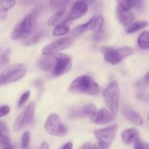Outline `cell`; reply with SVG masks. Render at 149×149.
Returning a JSON list of instances; mask_svg holds the SVG:
<instances>
[{
    "instance_id": "6da1fadb",
    "label": "cell",
    "mask_w": 149,
    "mask_h": 149,
    "mask_svg": "<svg viewBox=\"0 0 149 149\" xmlns=\"http://www.w3.org/2000/svg\"><path fill=\"white\" fill-rule=\"evenodd\" d=\"M100 90V86L89 75H81L74 79L68 87L71 93H82L86 95H96Z\"/></svg>"
},
{
    "instance_id": "7a4b0ae2",
    "label": "cell",
    "mask_w": 149,
    "mask_h": 149,
    "mask_svg": "<svg viewBox=\"0 0 149 149\" xmlns=\"http://www.w3.org/2000/svg\"><path fill=\"white\" fill-rule=\"evenodd\" d=\"M101 51L103 53L105 61L111 65H116L125 58L133 53V49L129 46H123L119 48L103 47Z\"/></svg>"
},
{
    "instance_id": "3957f363",
    "label": "cell",
    "mask_w": 149,
    "mask_h": 149,
    "mask_svg": "<svg viewBox=\"0 0 149 149\" xmlns=\"http://www.w3.org/2000/svg\"><path fill=\"white\" fill-rule=\"evenodd\" d=\"M36 21V13H31L25 16L24 18L19 22L14 27L11 33V38L13 40L25 39L33 32Z\"/></svg>"
},
{
    "instance_id": "277c9868",
    "label": "cell",
    "mask_w": 149,
    "mask_h": 149,
    "mask_svg": "<svg viewBox=\"0 0 149 149\" xmlns=\"http://www.w3.org/2000/svg\"><path fill=\"white\" fill-rule=\"evenodd\" d=\"M119 85L115 80L111 82L103 91V97L106 106L115 115H116L119 110Z\"/></svg>"
},
{
    "instance_id": "5b68a950",
    "label": "cell",
    "mask_w": 149,
    "mask_h": 149,
    "mask_svg": "<svg viewBox=\"0 0 149 149\" xmlns=\"http://www.w3.org/2000/svg\"><path fill=\"white\" fill-rule=\"evenodd\" d=\"M26 73V69L20 64H13L0 71V86L20 80Z\"/></svg>"
},
{
    "instance_id": "8992f818",
    "label": "cell",
    "mask_w": 149,
    "mask_h": 149,
    "mask_svg": "<svg viewBox=\"0 0 149 149\" xmlns=\"http://www.w3.org/2000/svg\"><path fill=\"white\" fill-rule=\"evenodd\" d=\"M35 110H36L35 102L33 101H31L30 103L28 104L25 107L24 109L16 118L14 124H13V130L15 131H20L24 127L31 124L33 121V118H34Z\"/></svg>"
},
{
    "instance_id": "52a82bcc",
    "label": "cell",
    "mask_w": 149,
    "mask_h": 149,
    "mask_svg": "<svg viewBox=\"0 0 149 149\" xmlns=\"http://www.w3.org/2000/svg\"><path fill=\"white\" fill-rule=\"evenodd\" d=\"M45 129L49 134L56 137H63L67 134V127L61 121L59 115L51 113L47 118L45 123Z\"/></svg>"
},
{
    "instance_id": "ba28073f",
    "label": "cell",
    "mask_w": 149,
    "mask_h": 149,
    "mask_svg": "<svg viewBox=\"0 0 149 149\" xmlns=\"http://www.w3.org/2000/svg\"><path fill=\"white\" fill-rule=\"evenodd\" d=\"M72 67L71 57L65 53H55V62L52 69L54 76L63 75L68 72Z\"/></svg>"
},
{
    "instance_id": "9c48e42d",
    "label": "cell",
    "mask_w": 149,
    "mask_h": 149,
    "mask_svg": "<svg viewBox=\"0 0 149 149\" xmlns=\"http://www.w3.org/2000/svg\"><path fill=\"white\" fill-rule=\"evenodd\" d=\"M118 129V124H113L105 128L95 130L93 131V134L98 142L111 145L116 137Z\"/></svg>"
},
{
    "instance_id": "30bf717a",
    "label": "cell",
    "mask_w": 149,
    "mask_h": 149,
    "mask_svg": "<svg viewBox=\"0 0 149 149\" xmlns=\"http://www.w3.org/2000/svg\"><path fill=\"white\" fill-rule=\"evenodd\" d=\"M73 39L71 37L60 38V39H56L54 42H51V43L48 44L46 46L44 47L42 53L44 56H49L58 53V52H59V51L68 48L71 45Z\"/></svg>"
},
{
    "instance_id": "8fae6325",
    "label": "cell",
    "mask_w": 149,
    "mask_h": 149,
    "mask_svg": "<svg viewBox=\"0 0 149 149\" xmlns=\"http://www.w3.org/2000/svg\"><path fill=\"white\" fill-rule=\"evenodd\" d=\"M97 111V108L93 104H87L81 107H76L70 110V117L72 118H91Z\"/></svg>"
},
{
    "instance_id": "7c38bea8",
    "label": "cell",
    "mask_w": 149,
    "mask_h": 149,
    "mask_svg": "<svg viewBox=\"0 0 149 149\" xmlns=\"http://www.w3.org/2000/svg\"><path fill=\"white\" fill-rule=\"evenodd\" d=\"M116 115L106 108H100L91 117V121L97 125L109 124L114 120Z\"/></svg>"
},
{
    "instance_id": "4fadbf2b",
    "label": "cell",
    "mask_w": 149,
    "mask_h": 149,
    "mask_svg": "<svg viewBox=\"0 0 149 149\" xmlns=\"http://www.w3.org/2000/svg\"><path fill=\"white\" fill-rule=\"evenodd\" d=\"M88 4L87 3L83 1L78 0L72 5L69 14L67 18L73 21V20H77V19H79L85 15L88 12Z\"/></svg>"
},
{
    "instance_id": "5bb4252c",
    "label": "cell",
    "mask_w": 149,
    "mask_h": 149,
    "mask_svg": "<svg viewBox=\"0 0 149 149\" xmlns=\"http://www.w3.org/2000/svg\"><path fill=\"white\" fill-rule=\"evenodd\" d=\"M122 114L130 123L136 126H141L143 124L142 117L130 107H124L122 109Z\"/></svg>"
},
{
    "instance_id": "9a60e30c",
    "label": "cell",
    "mask_w": 149,
    "mask_h": 149,
    "mask_svg": "<svg viewBox=\"0 0 149 149\" xmlns=\"http://www.w3.org/2000/svg\"><path fill=\"white\" fill-rule=\"evenodd\" d=\"M122 139L126 145L135 143L139 140V134L136 129L129 128L124 129L122 132Z\"/></svg>"
},
{
    "instance_id": "2e32d148",
    "label": "cell",
    "mask_w": 149,
    "mask_h": 149,
    "mask_svg": "<svg viewBox=\"0 0 149 149\" xmlns=\"http://www.w3.org/2000/svg\"><path fill=\"white\" fill-rule=\"evenodd\" d=\"M96 16L97 15H94L93 18H91L87 23H84V24L79 25V26H77L75 29H73L72 32H71L72 36L77 37H79V35L82 34L83 33L87 32V31L93 30V28H94L95 26V23Z\"/></svg>"
},
{
    "instance_id": "e0dca14e",
    "label": "cell",
    "mask_w": 149,
    "mask_h": 149,
    "mask_svg": "<svg viewBox=\"0 0 149 149\" xmlns=\"http://www.w3.org/2000/svg\"><path fill=\"white\" fill-rule=\"evenodd\" d=\"M117 18L119 19V23L124 26H128L134 20V15L130 10H122L117 7L116 9Z\"/></svg>"
},
{
    "instance_id": "ac0fdd59",
    "label": "cell",
    "mask_w": 149,
    "mask_h": 149,
    "mask_svg": "<svg viewBox=\"0 0 149 149\" xmlns=\"http://www.w3.org/2000/svg\"><path fill=\"white\" fill-rule=\"evenodd\" d=\"M55 62V54L49 56H44L38 61V66L39 68L45 71H49L52 70Z\"/></svg>"
},
{
    "instance_id": "d6986e66",
    "label": "cell",
    "mask_w": 149,
    "mask_h": 149,
    "mask_svg": "<svg viewBox=\"0 0 149 149\" xmlns=\"http://www.w3.org/2000/svg\"><path fill=\"white\" fill-rule=\"evenodd\" d=\"M44 32L42 30L36 31V32H34L33 33L32 32L27 37H26L23 39V44L26 45H29V46L34 45V44L37 43L40 40Z\"/></svg>"
},
{
    "instance_id": "ffe728a7",
    "label": "cell",
    "mask_w": 149,
    "mask_h": 149,
    "mask_svg": "<svg viewBox=\"0 0 149 149\" xmlns=\"http://www.w3.org/2000/svg\"><path fill=\"white\" fill-rule=\"evenodd\" d=\"M149 32L144 31L141 33L138 38V45L142 50H148L149 48Z\"/></svg>"
},
{
    "instance_id": "44dd1931",
    "label": "cell",
    "mask_w": 149,
    "mask_h": 149,
    "mask_svg": "<svg viewBox=\"0 0 149 149\" xmlns=\"http://www.w3.org/2000/svg\"><path fill=\"white\" fill-rule=\"evenodd\" d=\"M0 146L2 149H15L9 137L8 131L0 134Z\"/></svg>"
},
{
    "instance_id": "7402d4cb",
    "label": "cell",
    "mask_w": 149,
    "mask_h": 149,
    "mask_svg": "<svg viewBox=\"0 0 149 149\" xmlns=\"http://www.w3.org/2000/svg\"><path fill=\"white\" fill-rule=\"evenodd\" d=\"M103 22H104V19H103V17L101 15L96 16L95 23V26L93 29V31L94 32L95 39L98 38L101 35L102 31H103Z\"/></svg>"
},
{
    "instance_id": "603a6c76",
    "label": "cell",
    "mask_w": 149,
    "mask_h": 149,
    "mask_svg": "<svg viewBox=\"0 0 149 149\" xmlns=\"http://www.w3.org/2000/svg\"><path fill=\"white\" fill-rule=\"evenodd\" d=\"M147 25H148V22L146 20H138V21L132 23L127 29L126 32L127 34L134 33V32H136L141 29H143V28L146 27Z\"/></svg>"
},
{
    "instance_id": "cb8c5ba5",
    "label": "cell",
    "mask_w": 149,
    "mask_h": 149,
    "mask_svg": "<svg viewBox=\"0 0 149 149\" xmlns=\"http://www.w3.org/2000/svg\"><path fill=\"white\" fill-rule=\"evenodd\" d=\"M65 10H61V11L55 12L49 19L47 21V25L49 26H56V25L59 24L61 22V19L63 17L64 13H65Z\"/></svg>"
},
{
    "instance_id": "d4e9b609",
    "label": "cell",
    "mask_w": 149,
    "mask_h": 149,
    "mask_svg": "<svg viewBox=\"0 0 149 149\" xmlns=\"http://www.w3.org/2000/svg\"><path fill=\"white\" fill-rule=\"evenodd\" d=\"M70 32V28L69 26H65L63 24H59L56 25L54 27L53 30H52V35L55 37H60L63 36V35L68 34Z\"/></svg>"
},
{
    "instance_id": "484cf974",
    "label": "cell",
    "mask_w": 149,
    "mask_h": 149,
    "mask_svg": "<svg viewBox=\"0 0 149 149\" xmlns=\"http://www.w3.org/2000/svg\"><path fill=\"white\" fill-rule=\"evenodd\" d=\"M16 4V0H0V8L4 11L13 8Z\"/></svg>"
},
{
    "instance_id": "4316f807",
    "label": "cell",
    "mask_w": 149,
    "mask_h": 149,
    "mask_svg": "<svg viewBox=\"0 0 149 149\" xmlns=\"http://www.w3.org/2000/svg\"><path fill=\"white\" fill-rule=\"evenodd\" d=\"M130 2L131 9L134 8L138 10H143L145 5L144 0H130Z\"/></svg>"
},
{
    "instance_id": "83f0119b",
    "label": "cell",
    "mask_w": 149,
    "mask_h": 149,
    "mask_svg": "<svg viewBox=\"0 0 149 149\" xmlns=\"http://www.w3.org/2000/svg\"><path fill=\"white\" fill-rule=\"evenodd\" d=\"M29 142H30V134L29 131H26L23 133L21 138V148L28 149Z\"/></svg>"
},
{
    "instance_id": "f1b7e54d",
    "label": "cell",
    "mask_w": 149,
    "mask_h": 149,
    "mask_svg": "<svg viewBox=\"0 0 149 149\" xmlns=\"http://www.w3.org/2000/svg\"><path fill=\"white\" fill-rule=\"evenodd\" d=\"M10 61L9 52H4L0 54V68L7 65Z\"/></svg>"
},
{
    "instance_id": "f546056e",
    "label": "cell",
    "mask_w": 149,
    "mask_h": 149,
    "mask_svg": "<svg viewBox=\"0 0 149 149\" xmlns=\"http://www.w3.org/2000/svg\"><path fill=\"white\" fill-rule=\"evenodd\" d=\"M118 4V7L119 8L122 9V10H130V0H116Z\"/></svg>"
},
{
    "instance_id": "4dcf8cb0",
    "label": "cell",
    "mask_w": 149,
    "mask_h": 149,
    "mask_svg": "<svg viewBox=\"0 0 149 149\" xmlns=\"http://www.w3.org/2000/svg\"><path fill=\"white\" fill-rule=\"evenodd\" d=\"M29 96H30V91H26L21 95L20 98L19 99L18 103H17L19 108H22L26 104V102L29 99Z\"/></svg>"
},
{
    "instance_id": "1f68e13d",
    "label": "cell",
    "mask_w": 149,
    "mask_h": 149,
    "mask_svg": "<svg viewBox=\"0 0 149 149\" xmlns=\"http://www.w3.org/2000/svg\"><path fill=\"white\" fill-rule=\"evenodd\" d=\"M134 149H148V144L138 140L134 143Z\"/></svg>"
},
{
    "instance_id": "d6a6232c",
    "label": "cell",
    "mask_w": 149,
    "mask_h": 149,
    "mask_svg": "<svg viewBox=\"0 0 149 149\" xmlns=\"http://www.w3.org/2000/svg\"><path fill=\"white\" fill-rule=\"evenodd\" d=\"M92 149H110V145L105 144V143H100V142H97L95 145H93Z\"/></svg>"
},
{
    "instance_id": "836d02e7",
    "label": "cell",
    "mask_w": 149,
    "mask_h": 149,
    "mask_svg": "<svg viewBox=\"0 0 149 149\" xmlns=\"http://www.w3.org/2000/svg\"><path fill=\"white\" fill-rule=\"evenodd\" d=\"M10 108L8 105H4V106L0 107V118L7 115L10 112Z\"/></svg>"
},
{
    "instance_id": "e575fe53",
    "label": "cell",
    "mask_w": 149,
    "mask_h": 149,
    "mask_svg": "<svg viewBox=\"0 0 149 149\" xmlns=\"http://www.w3.org/2000/svg\"><path fill=\"white\" fill-rule=\"evenodd\" d=\"M149 83V77H148V72H147L146 74H145L141 80H140L138 82V86H148Z\"/></svg>"
},
{
    "instance_id": "d590c367",
    "label": "cell",
    "mask_w": 149,
    "mask_h": 149,
    "mask_svg": "<svg viewBox=\"0 0 149 149\" xmlns=\"http://www.w3.org/2000/svg\"><path fill=\"white\" fill-rule=\"evenodd\" d=\"M8 129H7V127H6L5 124L1 121H0V134L2 132H4V131H7Z\"/></svg>"
},
{
    "instance_id": "8d00e7d4",
    "label": "cell",
    "mask_w": 149,
    "mask_h": 149,
    "mask_svg": "<svg viewBox=\"0 0 149 149\" xmlns=\"http://www.w3.org/2000/svg\"><path fill=\"white\" fill-rule=\"evenodd\" d=\"M92 146L93 144L91 143H86L84 144H83L81 147L79 148V149H92Z\"/></svg>"
},
{
    "instance_id": "74e56055",
    "label": "cell",
    "mask_w": 149,
    "mask_h": 149,
    "mask_svg": "<svg viewBox=\"0 0 149 149\" xmlns=\"http://www.w3.org/2000/svg\"><path fill=\"white\" fill-rule=\"evenodd\" d=\"M7 18V12L0 8V20H4Z\"/></svg>"
},
{
    "instance_id": "f35d334b",
    "label": "cell",
    "mask_w": 149,
    "mask_h": 149,
    "mask_svg": "<svg viewBox=\"0 0 149 149\" xmlns=\"http://www.w3.org/2000/svg\"><path fill=\"white\" fill-rule=\"evenodd\" d=\"M39 149H49V144L47 143V142H46V141L42 142Z\"/></svg>"
},
{
    "instance_id": "ab89813d",
    "label": "cell",
    "mask_w": 149,
    "mask_h": 149,
    "mask_svg": "<svg viewBox=\"0 0 149 149\" xmlns=\"http://www.w3.org/2000/svg\"><path fill=\"white\" fill-rule=\"evenodd\" d=\"M73 148V144L71 143H67L61 148V149H72Z\"/></svg>"
},
{
    "instance_id": "60d3db41",
    "label": "cell",
    "mask_w": 149,
    "mask_h": 149,
    "mask_svg": "<svg viewBox=\"0 0 149 149\" xmlns=\"http://www.w3.org/2000/svg\"><path fill=\"white\" fill-rule=\"evenodd\" d=\"M90 1H91V2H92V1H95V0H90Z\"/></svg>"
},
{
    "instance_id": "b9f144b4",
    "label": "cell",
    "mask_w": 149,
    "mask_h": 149,
    "mask_svg": "<svg viewBox=\"0 0 149 149\" xmlns=\"http://www.w3.org/2000/svg\"><path fill=\"white\" fill-rule=\"evenodd\" d=\"M65 1H68H68H69V0H65Z\"/></svg>"
},
{
    "instance_id": "7bdbcfd3",
    "label": "cell",
    "mask_w": 149,
    "mask_h": 149,
    "mask_svg": "<svg viewBox=\"0 0 149 149\" xmlns=\"http://www.w3.org/2000/svg\"><path fill=\"white\" fill-rule=\"evenodd\" d=\"M0 50H1V48H0Z\"/></svg>"
}]
</instances>
